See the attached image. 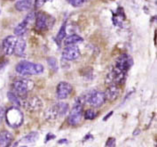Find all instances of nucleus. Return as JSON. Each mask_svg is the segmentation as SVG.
Wrapping results in <instances>:
<instances>
[{
  "mask_svg": "<svg viewBox=\"0 0 157 147\" xmlns=\"http://www.w3.org/2000/svg\"><path fill=\"white\" fill-rule=\"evenodd\" d=\"M16 71L21 75H39L44 72V66L40 63L22 61L16 65Z\"/></svg>",
  "mask_w": 157,
  "mask_h": 147,
  "instance_id": "f257e3e1",
  "label": "nucleus"
},
{
  "mask_svg": "<svg viewBox=\"0 0 157 147\" xmlns=\"http://www.w3.org/2000/svg\"><path fill=\"white\" fill-rule=\"evenodd\" d=\"M35 87V83L29 79H19L13 83V89L18 97L26 98L29 92Z\"/></svg>",
  "mask_w": 157,
  "mask_h": 147,
  "instance_id": "f03ea898",
  "label": "nucleus"
},
{
  "mask_svg": "<svg viewBox=\"0 0 157 147\" xmlns=\"http://www.w3.org/2000/svg\"><path fill=\"white\" fill-rule=\"evenodd\" d=\"M68 111V104L66 103H59L57 104L47 108L44 112V118L49 120L53 121L67 114Z\"/></svg>",
  "mask_w": 157,
  "mask_h": 147,
  "instance_id": "7ed1b4c3",
  "label": "nucleus"
},
{
  "mask_svg": "<svg viewBox=\"0 0 157 147\" xmlns=\"http://www.w3.org/2000/svg\"><path fill=\"white\" fill-rule=\"evenodd\" d=\"M6 120L9 127L17 129L23 123V114L18 107H10L6 112Z\"/></svg>",
  "mask_w": 157,
  "mask_h": 147,
  "instance_id": "20e7f679",
  "label": "nucleus"
},
{
  "mask_svg": "<svg viewBox=\"0 0 157 147\" xmlns=\"http://www.w3.org/2000/svg\"><path fill=\"white\" fill-rule=\"evenodd\" d=\"M83 103H84V101L81 100V98H79V99H77L75 105L71 109V112L68 116V123L71 126H75L81 122V120H82L83 114Z\"/></svg>",
  "mask_w": 157,
  "mask_h": 147,
  "instance_id": "39448f33",
  "label": "nucleus"
},
{
  "mask_svg": "<svg viewBox=\"0 0 157 147\" xmlns=\"http://www.w3.org/2000/svg\"><path fill=\"white\" fill-rule=\"evenodd\" d=\"M83 100L88 104L93 107L102 106L107 101L105 94L101 91H92L91 93L87 94Z\"/></svg>",
  "mask_w": 157,
  "mask_h": 147,
  "instance_id": "423d86ee",
  "label": "nucleus"
},
{
  "mask_svg": "<svg viewBox=\"0 0 157 147\" xmlns=\"http://www.w3.org/2000/svg\"><path fill=\"white\" fill-rule=\"evenodd\" d=\"M24 108L31 112H38L39 110H41L42 107L44 105L43 102L38 96H31V97L25 98L23 104H21Z\"/></svg>",
  "mask_w": 157,
  "mask_h": 147,
  "instance_id": "0eeeda50",
  "label": "nucleus"
},
{
  "mask_svg": "<svg viewBox=\"0 0 157 147\" xmlns=\"http://www.w3.org/2000/svg\"><path fill=\"white\" fill-rule=\"evenodd\" d=\"M80 50L75 45L66 46V47L62 51V58L67 61H75L80 57Z\"/></svg>",
  "mask_w": 157,
  "mask_h": 147,
  "instance_id": "6e6552de",
  "label": "nucleus"
},
{
  "mask_svg": "<svg viewBox=\"0 0 157 147\" xmlns=\"http://www.w3.org/2000/svg\"><path fill=\"white\" fill-rule=\"evenodd\" d=\"M132 59L131 58V56L126 55V54H124V55H120L119 57L117 58L115 67L119 69V70H121L122 71L128 72V71L132 67Z\"/></svg>",
  "mask_w": 157,
  "mask_h": 147,
  "instance_id": "1a4fd4ad",
  "label": "nucleus"
},
{
  "mask_svg": "<svg viewBox=\"0 0 157 147\" xmlns=\"http://www.w3.org/2000/svg\"><path fill=\"white\" fill-rule=\"evenodd\" d=\"M72 86L67 83V82H59L57 86V88H56V95H57V97L60 100H63V99H66L67 98L70 94L72 93Z\"/></svg>",
  "mask_w": 157,
  "mask_h": 147,
  "instance_id": "9d476101",
  "label": "nucleus"
},
{
  "mask_svg": "<svg viewBox=\"0 0 157 147\" xmlns=\"http://www.w3.org/2000/svg\"><path fill=\"white\" fill-rule=\"evenodd\" d=\"M33 13H31V14H29V15H27V17L25 18L24 20L15 27V29H14V31H13L14 35H15L16 37H21V36H23L25 33H26V31H28L29 24L30 22L33 20Z\"/></svg>",
  "mask_w": 157,
  "mask_h": 147,
  "instance_id": "9b49d317",
  "label": "nucleus"
},
{
  "mask_svg": "<svg viewBox=\"0 0 157 147\" xmlns=\"http://www.w3.org/2000/svg\"><path fill=\"white\" fill-rule=\"evenodd\" d=\"M17 37L16 36H7L4 40H3V50L5 52L6 55H11L13 54L14 48H15V45L17 42Z\"/></svg>",
  "mask_w": 157,
  "mask_h": 147,
  "instance_id": "f8f14e48",
  "label": "nucleus"
},
{
  "mask_svg": "<svg viewBox=\"0 0 157 147\" xmlns=\"http://www.w3.org/2000/svg\"><path fill=\"white\" fill-rule=\"evenodd\" d=\"M120 93H121L120 87L118 85L112 84V85H109L107 88L104 94H105L106 99L112 102V101H115L118 98V96H120Z\"/></svg>",
  "mask_w": 157,
  "mask_h": 147,
  "instance_id": "ddd939ff",
  "label": "nucleus"
},
{
  "mask_svg": "<svg viewBox=\"0 0 157 147\" xmlns=\"http://www.w3.org/2000/svg\"><path fill=\"white\" fill-rule=\"evenodd\" d=\"M49 18L44 14L39 13L36 16V28L38 31H45L49 27Z\"/></svg>",
  "mask_w": 157,
  "mask_h": 147,
  "instance_id": "4468645a",
  "label": "nucleus"
},
{
  "mask_svg": "<svg viewBox=\"0 0 157 147\" xmlns=\"http://www.w3.org/2000/svg\"><path fill=\"white\" fill-rule=\"evenodd\" d=\"M13 140V135L7 130L0 132V147H8Z\"/></svg>",
  "mask_w": 157,
  "mask_h": 147,
  "instance_id": "2eb2a0df",
  "label": "nucleus"
},
{
  "mask_svg": "<svg viewBox=\"0 0 157 147\" xmlns=\"http://www.w3.org/2000/svg\"><path fill=\"white\" fill-rule=\"evenodd\" d=\"M25 49H26V41L23 39H18L15 45V48H14V54L17 56H23L25 53Z\"/></svg>",
  "mask_w": 157,
  "mask_h": 147,
  "instance_id": "dca6fc26",
  "label": "nucleus"
},
{
  "mask_svg": "<svg viewBox=\"0 0 157 147\" xmlns=\"http://www.w3.org/2000/svg\"><path fill=\"white\" fill-rule=\"evenodd\" d=\"M31 0H18L15 3V8L20 12H24L31 7Z\"/></svg>",
  "mask_w": 157,
  "mask_h": 147,
  "instance_id": "f3484780",
  "label": "nucleus"
},
{
  "mask_svg": "<svg viewBox=\"0 0 157 147\" xmlns=\"http://www.w3.org/2000/svg\"><path fill=\"white\" fill-rule=\"evenodd\" d=\"M83 41V38L76 35V34H73L70 35L68 37H67L66 39H64V45L65 46H69V45H76L79 43H82Z\"/></svg>",
  "mask_w": 157,
  "mask_h": 147,
  "instance_id": "a211bd4d",
  "label": "nucleus"
},
{
  "mask_svg": "<svg viewBox=\"0 0 157 147\" xmlns=\"http://www.w3.org/2000/svg\"><path fill=\"white\" fill-rule=\"evenodd\" d=\"M39 137L38 133L37 132H31L29 134H28L27 136H25L23 138L21 139V142H24L27 144H33L35 143Z\"/></svg>",
  "mask_w": 157,
  "mask_h": 147,
  "instance_id": "6ab92c4d",
  "label": "nucleus"
},
{
  "mask_svg": "<svg viewBox=\"0 0 157 147\" xmlns=\"http://www.w3.org/2000/svg\"><path fill=\"white\" fill-rule=\"evenodd\" d=\"M65 38H66V22H64L60 27L58 34L56 36V42L58 43L59 46H60V44L62 43V41L64 40Z\"/></svg>",
  "mask_w": 157,
  "mask_h": 147,
  "instance_id": "aec40b11",
  "label": "nucleus"
},
{
  "mask_svg": "<svg viewBox=\"0 0 157 147\" xmlns=\"http://www.w3.org/2000/svg\"><path fill=\"white\" fill-rule=\"evenodd\" d=\"M7 97L10 100L11 103H13L14 104V106L20 107L21 105V102L20 100V97H18L13 92H8L7 93Z\"/></svg>",
  "mask_w": 157,
  "mask_h": 147,
  "instance_id": "412c9836",
  "label": "nucleus"
},
{
  "mask_svg": "<svg viewBox=\"0 0 157 147\" xmlns=\"http://www.w3.org/2000/svg\"><path fill=\"white\" fill-rule=\"evenodd\" d=\"M83 116H84L85 120H91L95 119V117L97 116V112L94 110H92V109H88V110L85 111Z\"/></svg>",
  "mask_w": 157,
  "mask_h": 147,
  "instance_id": "4be33fe9",
  "label": "nucleus"
},
{
  "mask_svg": "<svg viewBox=\"0 0 157 147\" xmlns=\"http://www.w3.org/2000/svg\"><path fill=\"white\" fill-rule=\"evenodd\" d=\"M47 63H48V64L49 66L53 70V71H57L58 70V63H57V60L55 59L54 57H49L47 59Z\"/></svg>",
  "mask_w": 157,
  "mask_h": 147,
  "instance_id": "5701e85b",
  "label": "nucleus"
},
{
  "mask_svg": "<svg viewBox=\"0 0 157 147\" xmlns=\"http://www.w3.org/2000/svg\"><path fill=\"white\" fill-rule=\"evenodd\" d=\"M72 6L74 7H78V6H81L84 3V0H67Z\"/></svg>",
  "mask_w": 157,
  "mask_h": 147,
  "instance_id": "b1692460",
  "label": "nucleus"
},
{
  "mask_svg": "<svg viewBox=\"0 0 157 147\" xmlns=\"http://www.w3.org/2000/svg\"><path fill=\"white\" fill-rule=\"evenodd\" d=\"M52 0H35V6L36 8H40L42 7L45 3L47 2H52Z\"/></svg>",
  "mask_w": 157,
  "mask_h": 147,
  "instance_id": "393cba45",
  "label": "nucleus"
},
{
  "mask_svg": "<svg viewBox=\"0 0 157 147\" xmlns=\"http://www.w3.org/2000/svg\"><path fill=\"white\" fill-rule=\"evenodd\" d=\"M116 146V139L113 137H110L108 139L107 144H106V147H115Z\"/></svg>",
  "mask_w": 157,
  "mask_h": 147,
  "instance_id": "a878e982",
  "label": "nucleus"
},
{
  "mask_svg": "<svg viewBox=\"0 0 157 147\" xmlns=\"http://www.w3.org/2000/svg\"><path fill=\"white\" fill-rule=\"evenodd\" d=\"M55 138V136H53V135H52V134H48L47 135V137H46V140H45V142H47L48 140H51V139H53Z\"/></svg>",
  "mask_w": 157,
  "mask_h": 147,
  "instance_id": "bb28decb",
  "label": "nucleus"
},
{
  "mask_svg": "<svg viewBox=\"0 0 157 147\" xmlns=\"http://www.w3.org/2000/svg\"><path fill=\"white\" fill-rule=\"evenodd\" d=\"M112 114H113V112H110L108 113V116H105V117L103 118V120H104V121H105V120H107L108 118H109V117H110V116H111V115H112Z\"/></svg>",
  "mask_w": 157,
  "mask_h": 147,
  "instance_id": "cd10ccee",
  "label": "nucleus"
},
{
  "mask_svg": "<svg viewBox=\"0 0 157 147\" xmlns=\"http://www.w3.org/2000/svg\"><path fill=\"white\" fill-rule=\"evenodd\" d=\"M67 142V139H61V140H59V144H65Z\"/></svg>",
  "mask_w": 157,
  "mask_h": 147,
  "instance_id": "c85d7f7f",
  "label": "nucleus"
},
{
  "mask_svg": "<svg viewBox=\"0 0 157 147\" xmlns=\"http://www.w3.org/2000/svg\"><path fill=\"white\" fill-rule=\"evenodd\" d=\"M2 119H3V112H2V109L0 108V122L2 121Z\"/></svg>",
  "mask_w": 157,
  "mask_h": 147,
  "instance_id": "c756f323",
  "label": "nucleus"
},
{
  "mask_svg": "<svg viewBox=\"0 0 157 147\" xmlns=\"http://www.w3.org/2000/svg\"><path fill=\"white\" fill-rule=\"evenodd\" d=\"M0 14H1V11H0Z\"/></svg>",
  "mask_w": 157,
  "mask_h": 147,
  "instance_id": "7c9ffc66",
  "label": "nucleus"
}]
</instances>
